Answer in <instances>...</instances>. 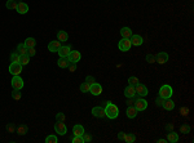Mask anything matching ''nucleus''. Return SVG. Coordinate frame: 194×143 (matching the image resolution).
Masks as SVG:
<instances>
[{
    "label": "nucleus",
    "instance_id": "obj_1",
    "mask_svg": "<svg viewBox=\"0 0 194 143\" xmlns=\"http://www.w3.org/2000/svg\"><path fill=\"white\" fill-rule=\"evenodd\" d=\"M119 115V108L111 102H106V107H105V116L109 119H116Z\"/></svg>",
    "mask_w": 194,
    "mask_h": 143
},
{
    "label": "nucleus",
    "instance_id": "obj_2",
    "mask_svg": "<svg viewBox=\"0 0 194 143\" xmlns=\"http://www.w3.org/2000/svg\"><path fill=\"white\" fill-rule=\"evenodd\" d=\"M172 93H173V90L170 85H163V87L159 89V97L163 99L171 98V97H172Z\"/></svg>",
    "mask_w": 194,
    "mask_h": 143
},
{
    "label": "nucleus",
    "instance_id": "obj_3",
    "mask_svg": "<svg viewBox=\"0 0 194 143\" xmlns=\"http://www.w3.org/2000/svg\"><path fill=\"white\" fill-rule=\"evenodd\" d=\"M22 67H23V66L19 63V62H12V63L9 65V72H10L13 76H14V75H21Z\"/></svg>",
    "mask_w": 194,
    "mask_h": 143
},
{
    "label": "nucleus",
    "instance_id": "obj_4",
    "mask_svg": "<svg viewBox=\"0 0 194 143\" xmlns=\"http://www.w3.org/2000/svg\"><path fill=\"white\" fill-rule=\"evenodd\" d=\"M10 83H12V88L13 89H18V90H21V89L23 88V80H22V77L19 75H14Z\"/></svg>",
    "mask_w": 194,
    "mask_h": 143
},
{
    "label": "nucleus",
    "instance_id": "obj_5",
    "mask_svg": "<svg viewBox=\"0 0 194 143\" xmlns=\"http://www.w3.org/2000/svg\"><path fill=\"white\" fill-rule=\"evenodd\" d=\"M131 46H132L131 40L130 39H124V37L119 41V44H118V48H119V50H122V52H128V50L131 49Z\"/></svg>",
    "mask_w": 194,
    "mask_h": 143
},
{
    "label": "nucleus",
    "instance_id": "obj_6",
    "mask_svg": "<svg viewBox=\"0 0 194 143\" xmlns=\"http://www.w3.org/2000/svg\"><path fill=\"white\" fill-rule=\"evenodd\" d=\"M81 58V54L80 52H78V50H71L70 54L67 56V59L71 62V63H76V62H79Z\"/></svg>",
    "mask_w": 194,
    "mask_h": 143
},
{
    "label": "nucleus",
    "instance_id": "obj_7",
    "mask_svg": "<svg viewBox=\"0 0 194 143\" xmlns=\"http://www.w3.org/2000/svg\"><path fill=\"white\" fill-rule=\"evenodd\" d=\"M135 90H136V94L141 95V97H146L147 95V88L145 87L144 84H136L135 85Z\"/></svg>",
    "mask_w": 194,
    "mask_h": 143
},
{
    "label": "nucleus",
    "instance_id": "obj_8",
    "mask_svg": "<svg viewBox=\"0 0 194 143\" xmlns=\"http://www.w3.org/2000/svg\"><path fill=\"white\" fill-rule=\"evenodd\" d=\"M54 130H56L57 134L64 135V134H66V131H67V128H66V125L62 121H57L56 125H54Z\"/></svg>",
    "mask_w": 194,
    "mask_h": 143
},
{
    "label": "nucleus",
    "instance_id": "obj_9",
    "mask_svg": "<svg viewBox=\"0 0 194 143\" xmlns=\"http://www.w3.org/2000/svg\"><path fill=\"white\" fill-rule=\"evenodd\" d=\"M89 93L93 94V95H100L101 93H102V87H101V84L93 83L91 85V88H89Z\"/></svg>",
    "mask_w": 194,
    "mask_h": 143
},
{
    "label": "nucleus",
    "instance_id": "obj_10",
    "mask_svg": "<svg viewBox=\"0 0 194 143\" xmlns=\"http://www.w3.org/2000/svg\"><path fill=\"white\" fill-rule=\"evenodd\" d=\"M147 107V102L144 98H138L135 100V108L137 111H144Z\"/></svg>",
    "mask_w": 194,
    "mask_h": 143
},
{
    "label": "nucleus",
    "instance_id": "obj_11",
    "mask_svg": "<svg viewBox=\"0 0 194 143\" xmlns=\"http://www.w3.org/2000/svg\"><path fill=\"white\" fill-rule=\"evenodd\" d=\"M155 61H157V63H159V65L166 63V62L168 61V54H167L166 52H161V53H158L157 56H155Z\"/></svg>",
    "mask_w": 194,
    "mask_h": 143
},
{
    "label": "nucleus",
    "instance_id": "obj_12",
    "mask_svg": "<svg viewBox=\"0 0 194 143\" xmlns=\"http://www.w3.org/2000/svg\"><path fill=\"white\" fill-rule=\"evenodd\" d=\"M92 115L95 116V117H98V119L104 117V116H105V108L100 107V106L93 107V108H92Z\"/></svg>",
    "mask_w": 194,
    "mask_h": 143
},
{
    "label": "nucleus",
    "instance_id": "obj_13",
    "mask_svg": "<svg viewBox=\"0 0 194 143\" xmlns=\"http://www.w3.org/2000/svg\"><path fill=\"white\" fill-rule=\"evenodd\" d=\"M60 48H61V41H58V40L50 41L48 44V50H49V52H52V53H57Z\"/></svg>",
    "mask_w": 194,
    "mask_h": 143
},
{
    "label": "nucleus",
    "instance_id": "obj_14",
    "mask_svg": "<svg viewBox=\"0 0 194 143\" xmlns=\"http://www.w3.org/2000/svg\"><path fill=\"white\" fill-rule=\"evenodd\" d=\"M130 40H131V44L135 46H140V45H142V43H144V39L140 36V35H132L130 37Z\"/></svg>",
    "mask_w": 194,
    "mask_h": 143
},
{
    "label": "nucleus",
    "instance_id": "obj_15",
    "mask_svg": "<svg viewBox=\"0 0 194 143\" xmlns=\"http://www.w3.org/2000/svg\"><path fill=\"white\" fill-rule=\"evenodd\" d=\"M162 107L164 108V110H167V111H172L173 108H175V102L171 98H167V99H164V102H163Z\"/></svg>",
    "mask_w": 194,
    "mask_h": 143
},
{
    "label": "nucleus",
    "instance_id": "obj_16",
    "mask_svg": "<svg viewBox=\"0 0 194 143\" xmlns=\"http://www.w3.org/2000/svg\"><path fill=\"white\" fill-rule=\"evenodd\" d=\"M124 95H126L127 98H135V95H136L135 87H132V85H128V87L124 89Z\"/></svg>",
    "mask_w": 194,
    "mask_h": 143
},
{
    "label": "nucleus",
    "instance_id": "obj_17",
    "mask_svg": "<svg viewBox=\"0 0 194 143\" xmlns=\"http://www.w3.org/2000/svg\"><path fill=\"white\" fill-rule=\"evenodd\" d=\"M70 52H71V48H70L69 45H64V46L61 45V48L58 49L57 53L60 54V57H67L70 54Z\"/></svg>",
    "mask_w": 194,
    "mask_h": 143
},
{
    "label": "nucleus",
    "instance_id": "obj_18",
    "mask_svg": "<svg viewBox=\"0 0 194 143\" xmlns=\"http://www.w3.org/2000/svg\"><path fill=\"white\" fill-rule=\"evenodd\" d=\"M18 12L19 14H26L27 13V10H29V5H27L26 3H18V5H17V9H16Z\"/></svg>",
    "mask_w": 194,
    "mask_h": 143
},
{
    "label": "nucleus",
    "instance_id": "obj_19",
    "mask_svg": "<svg viewBox=\"0 0 194 143\" xmlns=\"http://www.w3.org/2000/svg\"><path fill=\"white\" fill-rule=\"evenodd\" d=\"M120 35H122V37H124V39H130L133 34H132V30L130 27H122V29H120Z\"/></svg>",
    "mask_w": 194,
    "mask_h": 143
},
{
    "label": "nucleus",
    "instance_id": "obj_20",
    "mask_svg": "<svg viewBox=\"0 0 194 143\" xmlns=\"http://www.w3.org/2000/svg\"><path fill=\"white\" fill-rule=\"evenodd\" d=\"M137 112H138V111L135 108V106H128L126 114H127V116H128L130 119H135L136 116H137Z\"/></svg>",
    "mask_w": 194,
    "mask_h": 143
},
{
    "label": "nucleus",
    "instance_id": "obj_21",
    "mask_svg": "<svg viewBox=\"0 0 194 143\" xmlns=\"http://www.w3.org/2000/svg\"><path fill=\"white\" fill-rule=\"evenodd\" d=\"M73 133L74 135H79V137H83V134H84V128L79 125V124H76V125H74L73 128Z\"/></svg>",
    "mask_w": 194,
    "mask_h": 143
},
{
    "label": "nucleus",
    "instance_id": "obj_22",
    "mask_svg": "<svg viewBox=\"0 0 194 143\" xmlns=\"http://www.w3.org/2000/svg\"><path fill=\"white\" fill-rule=\"evenodd\" d=\"M69 63H70V61L67 59V57H60V59L57 61L58 67H61V68H67Z\"/></svg>",
    "mask_w": 194,
    "mask_h": 143
},
{
    "label": "nucleus",
    "instance_id": "obj_23",
    "mask_svg": "<svg viewBox=\"0 0 194 143\" xmlns=\"http://www.w3.org/2000/svg\"><path fill=\"white\" fill-rule=\"evenodd\" d=\"M167 141L168 142H171V143H176L177 141H178V135L175 133V131H172L171 130L168 134H167Z\"/></svg>",
    "mask_w": 194,
    "mask_h": 143
},
{
    "label": "nucleus",
    "instance_id": "obj_24",
    "mask_svg": "<svg viewBox=\"0 0 194 143\" xmlns=\"http://www.w3.org/2000/svg\"><path fill=\"white\" fill-rule=\"evenodd\" d=\"M69 39V35H67V32L66 31H58L57 32V40L58 41H66Z\"/></svg>",
    "mask_w": 194,
    "mask_h": 143
},
{
    "label": "nucleus",
    "instance_id": "obj_25",
    "mask_svg": "<svg viewBox=\"0 0 194 143\" xmlns=\"http://www.w3.org/2000/svg\"><path fill=\"white\" fill-rule=\"evenodd\" d=\"M23 44L26 45V48L29 49V48H35V44H36V40H35L34 37H27L26 40H25V43Z\"/></svg>",
    "mask_w": 194,
    "mask_h": 143
},
{
    "label": "nucleus",
    "instance_id": "obj_26",
    "mask_svg": "<svg viewBox=\"0 0 194 143\" xmlns=\"http://www.w3.org/2000/svg\"><path fill=\"white\" fill-rule=\"evenodd\" d=\"M29 62H30V56H29V54H23V56H19V63H21L22 66L29 65Z\"/></svg>",
    "mask_w": 194,
    "mask_h": 143
},
{
    "label": "nucleus",
    "instance_id": "obj_27",
    "mask_svg": "<svg viewBox=\"0 0 194 143\" xmlns=\"http://www.w3.org/2000/svg\"><path fill=\"white\" fill-rule=\"evenodd\" d=\"M17 53L19 56H23V54H27V48L25 44H18L17 45Z\"/></svg>",
    "mask_w": 194,
    "mask_h": 143
},
{
    "label": "nucleus",
    "instance_id": "obj_28",
    "mask_svg": "<svg viewBox=\"0 0 194 143\" xmlns=\"http://www.w3.org/2000/svg\"><path fill=\"white\" fill-rule=\"evenodd\" d=\"M17 5L18 3L16 0H8L7 1V8L8 9H17Z\"/></svg>",
    "mask_w": 194,
    "mask_h": 143
},
{
    "label": "nucleus",
    "instance_id": "obj_29",
    "mask_svg": "<svg viewBox=\"0 0 194 143\" xmlns=\"http://www.w3.org/2000/svg\"><path fill=\"white\" fill-rule=\"evenodd\" d=\"M27 130H29V128H27L26 125H19V126L17 128V133H18L19 135H25V134L27 133Z\"/></svg>",
    "mask_w": 194,
    "mask_h": 143
},
{
    "label": "nucleus",
    "instance_id": "obj_30",
    "mask_svg": "<svg viewBox=\"0 0 194 143\" xmlns=\"http://www.w3.org/2000/svg\"><path fill=\"white\" fill-rule=\"evenodd\" d=\"M135 139H136L135 134L128 133V134L124 135V142H127V143H132V142H135Z\"/></svg>",
    "mask_w": 194,
    "mask_h": 143
},
{
    "label": "nucleus",
    "instance_id": "obj_31",
    "mask_svg": "<svg viewBox=\"0 0 194 143\" xmlns=\"http://www.w3.org/2000/svg\"><path fill=\"white\" fill-rule=\"evenodd\" d=\"M12 98L16 100H19L21 99V92H19L18 89H13V92H12Z\"/></svg>",
    "mask_w": 194,
    "mask_h": 143
},
{
    "label": "nucleus",
    "instance_id": "obj_32",
    "mask_svg": "<svg viewBox=\"0 0 194 143\" xmlns=\"http://www.w3.org/2000/svg\"><path fill=\"white\" fill-rule=\"evenodd\" d=\"M89 88H91V85H89L88 83H85V81H84V83L80 85V88H79V89H80V92H81V93H88V92H89Z\"/></svg>",
    "mask_w": 194,
    "mask_h": 143
},
{
    "label": "nucleus",
    "instance_id": "obj_33",
    "mask_svg": "<svg viewBox=\"0 0 194 143\" xmlns=\"http://www.w3.org/2000/svg\"><path fill=\"white\" fill-rule=\"evenodd\" d=\"M58 139L56 135H48V137L45 138V143H57Z\"/></svg>",
    "mask_w": 194,
    "mask_h": 143
},
{
    "label": "nucleus",
    "instance_id": "obj_34",
    "mask_svg": "<svg viewBox=\"0 0 194 143\" xmlns=\"http://www.w3.org/2000/svg\"><path fill=\"white\" fill-rule=\"evenodd\" d=\"M180 131H181L182 134H188L189 131H190V126L186 125V124H182V125L180 126Z\"/></svg>",
    "mask_w": 194,
    "mask_h": 143
},
{
    "label": "nucleus",
    "instance_id": "obj_35",
    "mask_svg": "<svg viewBox=\"0 0 194 143\" xmlns=\"http://www.w3.org/2000/svg\"><path fill=\"white\" fill-rule=\"evenodd\" d=\"M71 142L73 143H84L83 137H79V135H74V137L71 138Z\"/></svg>",
    "mask_w": 194,
    "mask_h": 143
},
{
    "label": "nucleus",
    "instance_id": "obj_36",
    "mask_svg": "<svg viewBox=\"0 0 194 143\" xmlns=\"http://www.w3.org/2000/svg\"><path fill=\"white\" fill-rule=\"evenodd\" d=\"M128 84L132 85V87H135L136 84H138V79L137 77H135V76H131L130 79H128Z\"/></svg>",
    "mask_w": 194,
    "mask_h": 143
},
{
    "label": "nucleus",
    "instance_id": "obj_37",
    "mask_svg": "<svg viewBox=\"0 0 194 143\" xmlns=\"http://www.w3.org/2000/svg\"><path fill=\"white\" fill-rule=\"evenodd\" d=\"M10 62H19V54L17 52L10 54Z\"/></svg>",
    "mask_w": 194,
    "mask_h": 143
},
{
    "label": "nucleus",
    "instance_id": "obj_38",
    "mask_svg": "<svg viewBox=\"0 0 194 143\" xmlns=\"http://www.w3.org/2000/svg\"><path fill=\"white\" fill-rule=\"evenodd\" d=\"M56 120H57V121H62V122H65V120H66L65 114H62V112H60V114H57V115H56Z\"/></svg>",
    "mask_w": 194,
    "mask_h": 143
},
{
    "label": "nucleus",
    "instance_id": "obj_39",
    "mask_svg": "<svg viewBox=\"0 0 194 143\" xmlns=\"http://www.w3.org/2000/svg\"><path fill=\"white\" fill-rule=\"evenodd\" d=\"M146 62H149V63H154V62H155V56L146 54Z\"/></svg>",
    "mask_w": 194,
    "mask_h": 143
},
{
    "label": "nucleus",
    "instance_id": "obj_40",
    "mask_svg": "<svg viewBox=\"0 0 194 143\" xmlns=\"http://www.w3.org/2000/svg\"><path fill=\"white\" fill-rule=\"evenodd\" d=\"M85 83H88L89 85H92L93 83H96L95 77H93V76H87V77H85Z\"/></svg>",
    "mask_w": 194,
    "mask_h": 143
},
{
    "label": "nucleus",
    "instance_id": "obj_41",
    "mask_svg": "<svg viewBox=\"0 0 194 143\" xmlns=\"http://www.w3.org/2000/svg\"><path fill=\"white\" fill-rule=\"evenodd\" d=\"M27 54H29L30 57H34L35 54H36V50H35V48H29L27 49Z\"/></svg>",
    "mask_w": 194,
    "mask_h": 143
},
{
    "label": "nucleus",
    "instance_id": "obj_42",
    "mask_svg": "<svg viewBox=\"0 0 194 143\" xmlns=\"http://www.w3.org/2000/svg\"><path fill=\"white\" fill-rule=\"evenodd\" d=\"M180 114L182 115V116H186L189 114V108H186V107H181L180 108Z\"/></svg>",
    "mask_w": 194,
    "mask_h": 143
},
{
    "label": "nucleus",
    "instance_id": "obj_43",
    "mask_svg": "<svg viewBox=\"0 0 194 143\" xmlns=\"http://www.w3.org/2000/svg\"><path fill=\"white\" fill-rule=\"evenodd\" d=\"M67 68L70 70V72H74V71H76V66H75V63H71V62H70V63H69Z\"/></svg>",
    "mask_w": 194,
    "mask_h": 143
},
{
    "label": "nucleus",
    "instance_id": "obj_44",
    "mask_svg": "<svg viewBox=\"0 0 194 143\" xmlns=\"http://www.w3.org/2000/svg\"><path fill=\"white\" fill-rule=\"evenodd\" d=\"M83 141L88 143V142H91V141H92V137H91L89 134H85V133H84V134H83Z\"/></svg>",
    "mask_w": 194,
    "mask_h": 143
},
{
    "label": "nucleus",
    "instance_id": "obj_45",
    "mask_svg": "<svg viewBox=\"0 0 194 143\" xmlns=\"http://www.w3.org/2000/svg\"><path fill=\"white\" fill-rule=\"evenodd\" d=\"M14 129H16L14 124H8V125H7V130L10 131V133H12V131H14Z\"/></svg>",
    "mask_w": 194,
    "mask_h": 143
},
{
    "label": "nucleus",
    "instance_id": "obj_46",
    "mask_svg": "<svg viewBox=\"0 0 194 143\" xmlns=\"http://www.w3.org/2000/svg\"><path fill=\"white\" fill-rule=\"evenodd\" d=\"M163 102H164V99H163V98H161V97H159V98H158L157 100H155V103H157V104H158V106H161V107H162V104H163Z\"/></svg>",
    "mask_w": 194,
    "mask_h": 143
},
{
    "label": "nucleus",
    "instance_id": "obj_47",
    "mask_svg": "<svg viewBox=\"0 0 194 143\" xmlns=\"http://www.w3.org/2000/svg\"><path fill=\"white\" fill-rule=\"evenodd\" d=\"M124 135H126V133H123V131H119V133H118V138L120 139V141H124Z\"/></svg>",
    "mask_w": 194,
    "mask_h": 143
},
{
    "label": "nucleus",
    "instance_id": "obj_48",
    "mask_svg": "<svg viewBox=\"0 0 194 143\" xmlns=\"http://www.w3.org/2000/svg\"><path fill=\"white\" fill-rule=\"evenodd\" d=\"M133 100H132V98H128V102H127V104H128V106H133Z\"/></svg>",
    "mask_w": 194,
    "mask_h": 143
},
{
    "label": "nucleus",
    "instance_id": "obj_49",
    "mask_svg": "<svg viewBox=\"0 0 194 143\" xmlns=\"http://www.w3.org/2000/svg\"><path fill=\"white\" fill-rule=\"evenodd\" d=\"M166 129L168 130V131L172 130V124H168V125H166Z\"/></svg>",
    "mask_w": 194,
    "mask_h": 143
},
{
    "label": "nucleus",
    "instance_id": "obj_50",
    "mask_svg": "<svg viewBox=\"0 0 194 143\" xmlns=\"http://www.w3.org/2000/svg\"><path fill=\"white\" fill-rule=\"evenodd\" d=\"M166 139H158V143H164Z\"/></svg>",
    "mask_w": 194,
    "mask_h": 143
}]
</instances>
